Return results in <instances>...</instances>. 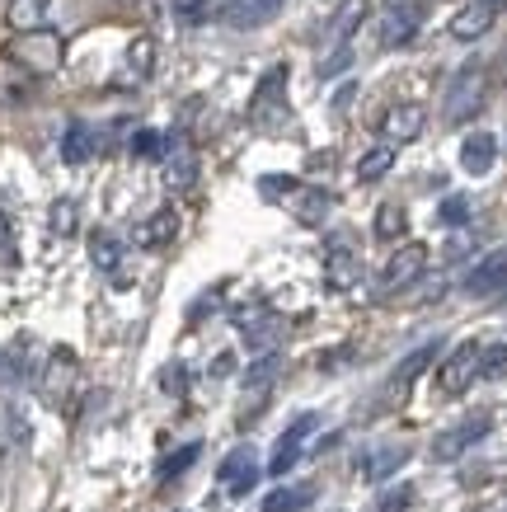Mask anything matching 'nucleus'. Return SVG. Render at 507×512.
Segmentation results:
<instances>
[{"label": "nucleus", "mask_w": 507, "mask_h": 512, "mask_svg": "<svg viewBox=\"0 0 507 512\" xmlns=\"http://www.w3.org/2000/svg\"><path fill=\"white\" fill-rule=\"evenodd\" d=\"M90 259H94V268L118 273V264H123V245H118L108 231H99V235H90Z\"/></svg>", "instance_id": "nucleus-26"}, {"label": "nucleus", "mask_w": 507, "mask_h": 512, "mask_svg": "<svg viewBox=\"0 0 507 512\" xmlns=\"http://www.w3.org/2000/svg\"><path fill=\"white\" fill-rule=\"evenodd\" d=\"M437 217H442L446 226H456V231H465V221H470V202H465V198H446L442 207H437Z\"/></svg>", "instance_id": "nucleus-35"}, {"label": "nucleus", "mask_w": 507, "mask_h": 512, "mask_svg": "<svg viewBox=\"0 0 507 512\" xmlns=\"http://www.w3.org/2000/svg\"><path fill=\"white\" fill-rule=\"evenodd\" d=\"M423 29V5H390V15L381 19V47H409Z\"/></svg>", "instance_id": "nucleus-6"}, {"label": "nucleus", "mask_w": 507, "mask_h": 512, "mask_svg": "<svg viewBox=\"0 0 507 512\" xmlns=\"http://www.w3.org/2000/svg\"><path fill=\"white\" fill-rule=\"evenodd\" d=\"M367 5H371V0H343V5H338V15H334V24H329V38H334V43H348V38L362 29Z\"/></svg>", "instance_id": "nucleus-22"}, {"label": "nucleus", "mask_w": 507, "mask_h": 512, "mask_svg": "<svg viewBox=\"0 0 507 512\" xmlns=\"http://www.w3.org/2000/svg\"><path fill=\"white\" fill-rule=\"evenodd\" d=\"M0 381H5V386L24 381V362H19V357H10V353H0Z\"/></svg>", "instance_id": "nucleus-39"}, {"label": "nucleus", "mask_w": 507, "mask_h": 512, "mask_svg": "<svg viewBox=\"0 0 507 512\" xmlns=\"http://www.w3.org/2000/svg\"><path fill=\"white\" fill-rule=\"evenodd\" d=\"M310 498H315L310 484H282V489H273V494L263 498V512H296V508H306Z\"/></svg>", "instance_id": "nucleus-24"}, {"label": "nucleus", "mask_w": 507, "mask_h": 512, "mask_svg": "<svg viewBox=\"0 0 507 512\" xmlns=\"http://www.w3.org/2000/svg\"><path fill=\"white\" fill-rule=\"evenodd\" d=\"M198 456H202V447H198V442H188V447H179V451H174V456H169V461H165V466H160V480H174V475H184V470L193 466Z\"/></svg>", "instance_id": "nucleus-30"}, {"label": "nucleus", "mask_w": 507, "mask_h": 512, "mask_svg": "<svg viewBox=\"0 0 507 512\" xmlns=\"http://www.w3.org/2000/svg\"><path fill=\"white\" fill-rule=\"evenodd\" d=\"M165 184L174 188V193H188V188L198 184V156H193V146H188L184 137L169 146V156H165Z\"/></svg>", "instance_id": "nucleus-14"}, {"label": "nucleus", "mask_w": 507, "mask_h": 512, "mask_svg": "<svg viewBox=\"0 0 507 512\" xmlns=\"http://www.w3.org/2000/svg\"><path fill=\"white\" fill-rule=\"evenodd\" d=\"M357 278H362V259L353 254V245L334 240V245H329V259H324V282H329L334 292H348Z\"/></svg>", "instance_id": "nucleus-12"}, {"label": "nucleus", "mask_w": 507, "mask_h": 512, "mask_svg": "<svg viewBox=\"0 0 507 512\" xmlns=\"http://www.w3.org/2000/svg\"><path fill=\"white\" fill-rule=\"evenodd\" d=\"M118 5H137V0H118Z\"/></svg>", "instance_id": "nucleus-44"}, {"label": "nucleus", "mask_w": 507, "mask_h": 512, "mask_svg": "<svg viewBox=\"0 0 507 512\" xmlns=\"http://www.w3.org/2000/svg\"><path fill=\"white\" fill-rule=\"evenodd\" d=\"M390 5H400V0H390Z\"/></svg>", "instance_id": "nucleus-45"}, {"label": "nucleus", "mask_w": 507, "mask_h": 512, "mask_svg": "<svg viewBox=\"0 0 507 512\" xmlns=\"http://www.w3.org/2000/svg\"><path fill=\"white\" fill-rule=\"evenodd\" d=\"M310 428H315V414H301V419L287 428V433L277 437V447H273V461H268V470L273 475H287V470L301 461V442L310 437Z\"/></svg>", "instance_id": "nucleus-11"}, {"label": "nucleus", "mask_w": 507, "mask_h": 512, "mask_svg": "<svg viewBox=\"0 0 507 512\" xmlns=\"http://www.w3.org/2000/svg\"><path fill=\"white\" fill-rule=\"evenodd\" d=\"M348 66H353V47H348V43H334V52H329V57H324V62H320V80H334V76H343Z\"/></svg>", "instance_id": "nucleus-32"}, {"label": "nucleus", "mask_w": 507, "mask_h": 512, "mask_svg": "<svg viewBox=\"0 0 507 512\" xmlns=\"http://www.w3.org/2000/svg\"><path fill=\"white\" fill-rule=\"evenodd\" d=\"M423 268H428V245H400L395 254H390V264L381 268V296L400 292V287H414L418 278H423Z\"/></svg>", "instance_id": "nucleus-4"}, {"label": "nucleus", "mask_w": 507, "mask_h": 512, "mask_svg": "<svg viewBox=\"0 0 507 512\" xmlns=\"http://www.w3.org/2000/svg\"><path fill=\"white\" fill-rule=\"evenodd\" d=\"M432 357H437V339H432V343H418L414 353H404L400 362H395V372H390V386H395V390H409L418 376L432 367Z\"/></svg>", "instance_id": "nucleus-19"}, {"label": "nucleus", "mask_w": 507, "mask_h": 512, "mask_svg": "<svg viewBox=\"0 0 507 512\" xmlns=\"http://www.w3.org/2000/svg\"><path fill=\"white\" fill-rule=\"evenodd\" d=\"M179 235V217H174V207H160L146 226H141V245L146 249H160V245H169Z\"/></svg>", "instance_id": "nucleus-23"}, {"label": "nucleus", "mask_w": 507, "mask_h": 512, "mask_svg": "<svg viewBox=\"0 0 507 512\" xmlns=\"http://www.w3.org/2000/svg\"><path fill=\"white\" fill-rule=\"evenodd\" d=\"M489 5H493V10H498V15H503V10H507V0H489Z\"/></svg>", "instance_id": "nucleus-42"}, {"label": "nucleus", "mask_w": 507, "mask_h": 512, "mask_svg": "<svg viewBox=\"0 0 507 512\" xmlns=\"http://www.w3.org/2000/svg\"><path fill=\"white\" fill-rule=\"evenodd\" d=\"M282 5H287V0H231V5L221 10V19H226L231 29L249 33V29H263V24H273V19L282 15Z\"/></svg>", "instance_id": "nucleus-9"}, {"label": "nucleus", "mask_w": 507, "mask_h": 512, "mask_svg": "<svg viewBox=\"0 0 507 512\" xmlns=\"http://www.w3.org/2000/svg\"><path fill=\"white\" fill-rule=\"evenodd\" d=\"M282 202H287L296 212V221H306V226H320L324 212H329V193H324V188H310V184H296Z\"/></svg>", "instance_id": "nucleus-18"}, {"label": "nucleus", "mask_w": 507, "mask_h": 512, "mask_svg": "<svg viewBox=\"0 0 507 512\" xmlns=\"http://www.w3.org/2000/svg\"><path fill=\"white\" fill-rule=\"evenodd\" d=\"M216 475H221V484H226L235 498H245L249 489H254V480H259V451H254V447H235L231 456L221 461V470H216Z\"/></svg>", "instance_id": "nucleus-7"}, {"label": "nucleus", "mask_w": 507, "mask_h": 512, "mask_svg": "<svg viewBox=\"0 0 507 512\" xmlns=\"http://www.w3.org/2000/svg\"><path fill=\"white\" fill-rule=\"evenodd\" d=\"M390 165H395V146H371L367 156L357 160V179H362V184H376V179L390 174Z\"/></svg>", "instance_id": "nucleus-25"}, {"label": "nucleus", "mask_w": 507, "mask_h": 512, "mask_svg": "<svg viewBox=\"0 0 507 512\" xmlns=\"http://www.w3.org/2000/svg\"><path fill=\"white\" fill-rule=\"evenodd\" d=\"M160 151H165V137H160V132H151V127L132 132V156H141V160H160Z\"/></svg>", "instance_id": "nucleus-31"}, {"label": "nucleus", "mask_w": 507, "mask_h": 512, "mask_svg": "<svg viewBox=\"0 0 507 512\" xmlns=\"http://www.w3.org/2000/svg\"><path fill=\"white\" fill-rule=\"evenodd\" d=\"M127 62H132V71H137V76H146V71H151V38H137V43H132V52H127Z\"/></svg>", "instance_id": "nucleus-38"}, {"label": "nucleus", "mask_w": 507, "mask_h": 512, "mask_svg": "<svg viewBox=\"0 0 507 512\" xmlns=\"http://www.w3.org/2000/svg\"><path fill=\"white\" fill-rule=\"evenodd\" d=\"M479 376H484V381L507 376V343H484V348H479Z\"/></svg>", "instance_id": "nucleus-28"}, {"label": "nucleus", "mask_w": 507, "mask_h": 512, "mask_svg": "<svg viewBox=\"0 0 507 512\" xmlns=\"http://www.w3.org/2000/svg\"><path fill=\"white\" fill-rule=\"evenodd\" d=\"M493 19H498V10H493L489 0H470V5H461L456 19H451V38L475 43V38H484V33L493 29Z\"/></svg>", "instance_id": "nucleus-13"}, {"label": "nucleus", "mask_w": 507, "mask_h": 512, "mask_svg": "<svg viewBox=\"0 0 507 512\" xmlns=\"http://www.w3.org/2000/svg\"><path fill=\"white\" fill-rule=\"evenodd\" d=\"M277 367H282V357H277V353H263L259 362L249 367V376H245V381H249V386H254V390H259V386H268V381H273V376H277Z\"/></svg>", "instance_id": "nucleus-34"}, {"label": "nucleus", "mask_w": 507, "mask_h": 512, "mask_svg": "<svg viewBox=\"0 0 507 512\" xmlns=\"http://www.w3.org/2000/svg\"><path fill=\"white\" fill-rule=\"evenodd\" d=\"M428 127V113L418 104H395V109L381 118V132H385V146H404V141H418Z\"/></svg>", "instance_id": "nucleus-10"}, {"label": "nucleus", "mask_w": 507, "mask_h": 512, "mask_svg": "<svg viewBox=\"0 0 507 512\" xmlns=\"http://www.w3.org/2000/svg\"><path fill=\"white\" fill-rule=\"evenodd\" d=\"M404 235V207L400 202H385L376 212V240H400Z\"/></svg>", "instance_id": "nucleus-29"}, {"label": "nucleus", "mask_w": 507, "mask_h": 512, "mask_svg": "<svg viewBox=\"0 0 507 512\" xmlns=\"http://www.w3.org/2000/svg\"><path fill=\"white\" fill-rule=\"evenodd\" d=\"M15 62L33 66V71H52V66L62 62V43H57L52 33H29V38L15 47Z\"/></svg>", "instance_id": "nucleus-17"}, {"label": "nucleus", "mask_w": 507, "mask_h": 512, "mask_svg": "<svg viewBox=\"0 0 507 512\" xmlns=\"http://www.w3.org/2000/svg\"><path fill=\"white\" fill-rule=\"evenodd\" d=\"M240 325H245L249 348H273V339L282 334V325H277L273 315H254V320H240Z\"/></svg>", "instance_id": "nucleus-27"}, {"label": "nucleus", "mask_w": 507, "mask_h": 512, "mask_svg": "<svg viewBox=\"0 0 507 512\" xmlns=\"http://www.w3.org/2000/svg\"><path fill=\"white\" fill-rule=\"evenodd\" d=\"M404 461H409V447H395V442H385V447L367 451V456L357 461V475H362V480H371V484H381V480H390V475H395Z\"/></svg>", "instance_id": "nucleus-15"}, {"label": "nucleus", "mask_w": 507, "mask_h": 512, "mask_svg": "<svg viewBox=\"0 0 507 512\" xmlns=\"http://www.w3.org/2000/svg\"><path fill=\"white\" fill-rule=\"evenodd\" d=\"M5 19H10V29H15V33H43V24H47V0H10Z\"/></svg>", "instance_id": "nucleus-21"}, {"label": "nucleus", "mask_w": 507, "mask_h": 512, "mask_svg": "<svg viewBox=\"0 0 507 512\" xmlns=\"http://www.w3.org/2000/svg\"><path fill=\"white\" fill-rule=\"evenodd\" d=\"M470 245H475V240H470V231H456V235H451V245H446V259H461V254H470Z\"/></svg>", "instance_id": "nucleus-40"}, {"label": "nucleus", "mask_w": 507, "mask_h": 512, "mask_svg": "<svg viewBox=\"0 0 507 512\" xmlns=\"http://www.w3.org/2000/svg\"><path fill=\"white\" fill-rule=\"evenodd\" d=\"M493 160H498V141H493V132H470V137L461 141V170L465 174L484 179V174L493 170Z\"/></svg>", "instance_id": "nucleus-16"}, {"label": "nucleus", "mask_w": 507, "mask_h": 512, "mask_svg": "<svg viewBox=\"0 0 507 512\" xmlns=\"http://www.w3.org/2000/svg\"><path fill=\"white\" fill-rule=\"evenodd\" d=\"M249 118L259 127L277 123V118H292V109H287V66H273V71L259 80V90L249 99Z\"/></svg>", "instance_id": "nucleus-3"}, {"label": "nucleus", "mask_w": 507, "mask_h": 512, "mask_svg": "<svg viewBox=\"0 0 507 512\" xmlns=\"http://www.w3.org/2000/svg\"><path fill=\"white\" fill-rule=\"evenodd\" d=\"M498 76H503V80H507V57H503V66H498Z\"/></svg>", "instance_id": "nucleus-43"}, {"label": "nucleus", "mask_w": 507, "mask_h": 512, "mask_svg": "<svg viewBox=\"0 0 507 512\" xmlns=\"http://www.w3.org/2000/svg\"><path fill=\"white\" fill-rule=\"evenodd\" d=\"M475 376H479V343H461V348L442 362L437 386H442V395H465Z\"/></svg>", "instance_id": "nucleus-5"}, {"label": "nucleus", "mask_w": 507, "mask_h": 512, "mask_svg": "<svg viewBox=\"0 0 507 512\" xmlns=\"http://www.w3.org/2000/svg\"><path fill=\"white\" fill-rule=\"evenodd\" d=\"M165 390H169V395H179V390H184V367H169V372H165Z\"/></svg>", "instance_id": "nucleus-41"}, {"label": "nucleus", "mask_w": 507, "mask_h": 512, "mask_svg": "<svg viewBox=\"0 0 507 512\" xmlns=\"http://www.w3.org/2000/svg\"><path fill=\"white\" fill-rule=\"evenodd\" d=\"M404 508H414V484H400V489H390L381 498V512H404Z\"/></svg>", "instance_id": "nucleus-37"}, {"label": "nucleus", "mask_w": 507, "mask_h": 512, "mask_svg": "<svg viewBox=\"0 0 507 512\" xmlns=\"http://www.w3.org/2000/svg\"><path fill=\"white\" fill-rule=\"evenodd\" d=\"M507 287V245L493 249V254H484L470 273H465V292L470 296H493Z\"/></svg>", "instance_id": "nucleus-8"}, {"label": "nucleus", "mask_w": 507, "mask_h": 512, "mask_svg": "<svg viewBox=\"0 0 507 512\" xmlns=\"http://www.w3.org/2000/svg\"><path fill=\"white\" fill-rule=\"evenodd\" d=\"M169 5H174V19H184V24L212 19V0H169Z\"/></svg>", "instance_id": "nucleus-33"}, {"label": "nucleus", "mask_w": 507, "mask_h": 512, "mask_svg": "<svg viewBox=\"0 0 507 512\" xmlns=\"http://www.w3.org/2000/svg\"><path fill=\"white\" fill-rule=\"evenodd\" d=\"M94 156V132L90 123H80V118H71L62 132V160L66 165H85V160Z\"/></svg>", "instance_id": "nucleus-20"}, {"label": "nucleus", "mask_w": 507, "mask_h": 512, "mask_svg": "<svg viewBox=\"0 0 507 512\" xmlns=\"http://www.w3.org/2000/svg\"><path fill=\"white\" fill-rule=\"evenodd\" d=\"M52 231H57V235L76 231V202H71V198H62L57 207H52Z\"/></svg>", "instance_id": "nucleus-36"}, {"label": "nucleus", "mask_w": 507, "mask_h": 512, "mask_svg": "<svg viewBox=\"0 0 507 512\" xmlns=\"http://www.w3.org/2000/svg\"><path fill=\"white\" fill-rule=\"evenodd\" d=\"M484 94H489V71H484V62H465L461 71H456V80L446 85L442 123H451V127L470 123V118L484 109Z\"/></svg>", "instance_id": "nucleus-1"}, {"label": "nucleus", "mask_w": 507, "mask_h": 512, "mask_svg": "<svg viewBox=\"0 0 507 512\" xmlns=\"http://www.w3.org/2000/svg\"><path fill=\"white\" fill-rule=\"evenodd\" d=\"M489 428H493L489 414H475V419H465V423H456V428L437 433V437H432V461H442V466L461 461L475 442H484V437H489Z\"/></svg>", "instance_id": "nucleus-2"}]
</instances>
